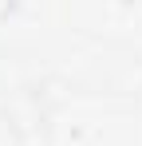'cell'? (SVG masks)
<instances>
[{
    "instance_id": "1",
    "label": "cell",
    "mask_w": 142,
    "mask_h": 146,
    "mask_svg": "<svg viewBox=\"0 0 142 146\" xmlns=\"http://www.w3.org/2000/svg\"><path fill=\"white\" fill-rule=\"evenodd\" d=\"M16 8H20V0H0V24H4L8 16H16Z\"/></svg>"
}]
</instances>
